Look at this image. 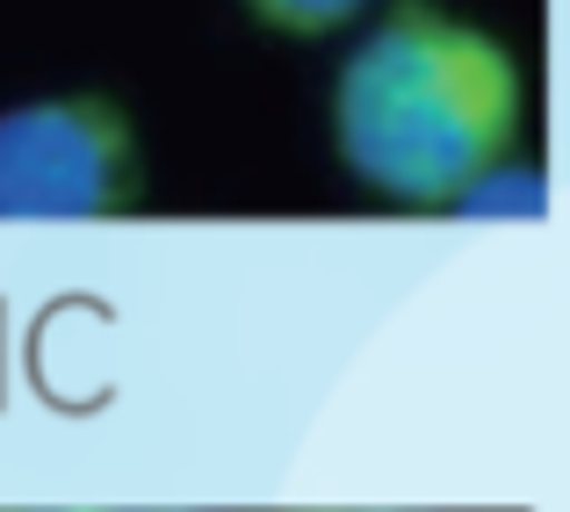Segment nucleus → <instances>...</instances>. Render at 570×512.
I'll list each match as a JSON object with an SVG mask.
<instances>
[{"label": "nucleus", "instance_id": "nucleus-1", "mask_svg": "<svg viewBox=\"0 0 570 512\" xmlns=\"http://www.w3.org/2000/svg\"><path fill=\"white\" fill-rule=\"evenodd\" d=\"M520 124V58L433 0H397L333 80V145L347 174L412 209L455 203L470 180L505 167Z\"/></svg>", "mask_w": 570, "mask_h": 512}, {"label": "nucleus", "instance_id": "nucleus-3", "mask_svg": "<svg viewBox=\"0 0 570 512\" xmlns=\"http://www.w3.org/2000/svg\"><path fill=\"white\" fill-rule=\"evenodd\" d=\"M267 29H289V37H325V29L354 22L368 0H246Z\"/></svg>", "mask_w": 570, "mask_h": 512}, {"label": "nucleus", "instance_id": "nucleus-2", "mask_svg": "<svg viewBox=\"0 0 570 512\" xmlns=\"http://www.w3.org/2000/svg\"><path fill=\"white\" fill-rule=\"evenodd\" d=\"M145 195L124 101L43 95L0 109V224H95Z\"/></svg>", "mask_w": 570, "mask_h": 512}]
</instances>
